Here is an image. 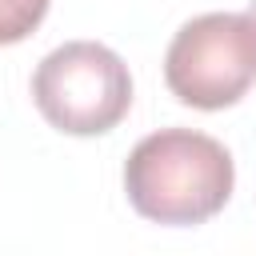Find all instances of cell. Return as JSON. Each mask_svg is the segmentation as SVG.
<instances>
[{"label": "cell", "mask_w": 256, "mask_h": 256, "mask_svg": "<svg viewBox=\"0 0 256 256\" xmlns=\"http://www.w3.org/2000/svg\"><path fill=\"white\" fill-rule=\"evenodd\" d=\"M32 100L52 128L68 136H100L128 116L132 76L112 48L68 40L36 64Z\"/></svg>", "instance_id": "cell-2"}, {"label": "cell", "mask_w": 256, "mask_h": 256, "mask_svg": "<svg viewBox=\"0 0 256 256\" xmlns=\"http://www.w3.org/2000/svg\"><path fill=\"white\" fill-rule=\"evenodd\" d=\"M48 0H0V44H20L44 20Z\"/></svg>", "instance_id": "cell-4"}, {"label": "cell", "mask_w": 256, "mask_h": 256, "mask_svg": "<svg viewBox=\"0 0 256 256\" xmlns=\"http://www.w3.org/2000/svg\"><path fill=\"white\" fill-rule=\"evenodd\" d=\"M168 92L180 104L216 112L256 80V20L248 12H204L188 20L164 56Z\"/></svg>", "instance_id": "cell-3"}, {"label": "cell", "mask_w": 256, "mask_h": 256, "mask_svg": "<svg viewBox=\"0 0 256 256\" xmlns=\"http://www.w3.org/2000/svg\"><path fill=\"white\" fill-rule=\"evenodd\" d=\"M236 184L232 156L220 140L192 128H160L144 136L124 164V192L132 208L156 224L212 220Z\"/></svg>", "instance_id": "cell-1"}, {"label": "cell", "mask_w": 256, "mask_h": 256, "mask_svg": "<svg viewBox=\"0 0 256 256\" xmlns=\"http://www.w3.org/2000/svg\"><path fill=\"white\" fill-rule=\"evenodd\" d=\"M248 16H252V20H256V0H252V8H248Z\"/></svg>", "instance_id": "cell-5"}]
</instances>
